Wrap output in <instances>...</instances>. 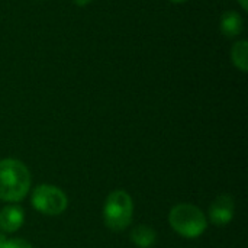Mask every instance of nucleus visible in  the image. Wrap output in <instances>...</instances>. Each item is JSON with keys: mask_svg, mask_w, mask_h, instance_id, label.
Returning a JSON list of instances; mask_svg holds the SVG:
<instances>
[{"mask_svg": "<svg viewBox=\"0 0 248 248\" xmlns=\"http://www.w3.org/2000/svg\"><path fill=\"white\" fill-rule=\"evenodd\" d=\"M31 190V171L16 158L0 160V201L16 203L23 201Z\"/></svg>", "mask_w": 248, "mask_h": 248, "instance_id": "f257e3e1", "label": "nucleus"}, {"mask_svg": "<svg viewBox=\"0 0 248 248\" xmlns=\"http://www.w3.org/2000/svg\"><path fill=\"white\" fill-rule=\"evenodd\" d=\"M169 224L183 238H199L208 228V218L201 208L192 203H177L169 214Z\"/></svg>", "mask_w": 248, "mask_h": 248, "instance_id": "f03ea898", "label": "nucleus"}, {"mask_svg": "<svg viewBox=\"0 0 248 248\" xmlns=\"http://www.w3.org/2000/svg\"><path fill=\"white\" fill-rule=\"evenodd\" d=\"M134 217V201L125 190H113L108 195L103 205L105 225L112 231L126 230Z\"/></svg>", "mask_w": 248, "mask_h": 248, "instance_id": "7ed1b4c3", "label": "nucleus"}, {"mask_svg": "<svg viewBox=\"0 0 248 248\" xmlns=\"http://www.w3.org/2000/svg\"><path fill=\"white\" fill-rule=\"evenodd\" d=\"M35 211L45 217H58L68 206V198L60 187L54 185H39L32 190L31 196Z\"/></svg>", "mask_w": 248, "mask_h": 248, "instance_id": "20e7f679", "label": "nucleus"}, {"mask_svg": "<svg viewBox=\"0 0 248 248\" xmlns=\"http://www.w3.org/2000/svg\"><path fill=\"white\" fill-rule=\"evenodd\" d=\"M235 211V202L231 195H221L218 196L212 205L209 206V221L217 227H225L228 225L234 218Z\"/></svg>", "mask_w": 248, "mask_h": 248, "instance_id": "39448f33", "label": "nucleus"}, {"mask_svg": "<svg viewBox=\"0 0 248 248\" xmlns=\"http://www.w3.org/2000/svg\"><path fill=\"white\" fill-rule=\"evenodd\" d=\"M25 222V212L19 205H7L0 211V231L13 234L20 230Z\"/></svg>", "mask_w": 248, "mask_h": 248, "instance_id": "423d86ee", "label": "nucleus"}, {"mask_svg": "<svg viewBox=\"0 0 248 248\" xmlns=\"http://www.w3.org/2000/svg\"><path fill=\"white\" fill-rule=\"evenodd\" d=\"M219 28L222 35H225L227 38H237L238 35L243 33L244 29L243 16L235 10H228L221 16Z\"/></svg>", "mask_w": 248, "mask_h": 248, "instance_id": "0eeeda50", "label": "nucleus"}, {"mask_svg": "<svg viewBox=\"0 0 248 248\" xmlns=\"http://www.w3.org/2000/svg\"><path fill=\"white\" fill-rule=\"evenodd\" d=\"M131 241L138 248H151L157 241V232L150 225H137L131 231Z\"/></svg>", "mask_w": 248, "mask_h": 248, "instance_id": "6e6552de", "label": "nucleus"}, {"mask_svg": "<svg viewBox=\"0 0 248 248\" xmlns=\"http://www.w3.org/2000/svg\"><path fill=\"white\" fill-rule=\"evenodd\" d=\"M232 64L243 73L248 71V42L246 39L237 41L231 48Z\"/></svg>", "mask_w": 248, "mask_h": 248, "instance_id": "1a4fd4ad", "label": "nucleus"}, {"mask_svg": "<svg viewBox=\"0 0 248 248\" xmlns=\"http://www.w3.org/2000/svg\"><path fill=\"white\" fill-rule=\"evenodd\" d=\"M3 248H33L31 243H28L23 238H12V240H6L4 247Z\"/></svg>", "mask_w": 248, "mask_h": 248, "instance_id": "9d476101", "label": "nucleus"}, {"mask_svg": "<svg viewBox=\"0 0 248 248\" xmlns=\"http://www.w3.org/2000/svg\"><path fill=\"white\" fill-rule=\"evenodd\" d=\"M77 6H86V4H89L92 0H73Z\"/></svg>", "mask_w": 248, "mask_h": 248, "instance_id": "9b49d317", "label": "nucleus"}, {"mask_svg": "<svg viewBox=\"0 0 248 248\" xmlns=\"http://www.w3.org/2000/svg\"><path fill=\"white\" fill-rule=\"evenodd\" d=\"M238 3L243 7V10H248V0H238Z\"/></svg>", "mask_w": 248, "mask_h": 248, "instance_id": "f8f14e48", "label": "nucleus"}, {"mask_svg": "<svg viewBox=\"0 0 248 248\" xmlns=\"http://www.w3.org/2000/svg\"><path fill=\"white\" fill-rule=\"evenodd\" d=\"M6 237H4V234L3 232H0V248H3L4 247V243H6Z\"/></svg>", "mask_w": 248, "mask_h": 248, "instance_id": "ddd939ff", "label": "nucleus"}, {"mask_svg": "<svg viewBox=\"0 0 248 248\" xmlns=\"http://www.w3.org/2000/svg\"><path fill=\"white\" fill-rule=\"evenodd\" d=\"M169 1H171V3H185L187 0H169Z\"/></svg>", "mask_w": 248, "mask_h": 248, "instance_id": "4468645a", "label": "nucleus"}]
</instances>
